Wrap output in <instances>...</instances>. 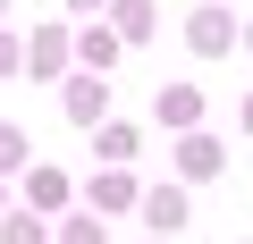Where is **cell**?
Returning <instances> with one entry per match:
<instances>
[{
  "label": "cell",
  "mask_w": 253,
  "mask_h": 244,
  "mask_svg": "<svg viewBox=\"0 0 253 244\" xmlns=\"http://www.w3.org/2000/svg\"><path fill=\"white\" fill-rule=\"evenodd\" d=\"M0 9H9V0H0Z\"/></svg>",
  "instance_id": "cell-21"
},
{
  "label": "cell",
  "mask_w": 253,
  "mask_h": 244,
  "mask_svg": "<svg viewBox=\"0 0 253 244\" xmlns=\"http://www.w3.org/2000/svg\"><path fill=\"white\" fill-rule=\"evenodd\" d=\"M135 194H144V185L126 177V169H101V177L84 185V210H93V219H110V210H135Z\"/></svg>",
  "instance_id": "cell-3"
},
{
  "label": "cell",
  "mask_w": 253,
  "mask_h": 244,
  "mask_svg": "<svg viewBox=\"0 0 253 244\" xmlns=\"http://www.w3.org/2000/svg\"><path fill=\"white\" fill-rule=\"evenodd\" d=\"M110 34L118 42H144L152 34V0H110Z\"/></svg>",
  "instance_id": "cell-10"
},
{
  "label": "cell",
  "mask_w": 253,
  "mask_h": 244,
  "mask_svg": "<svg viewBox=\"0 0 253 244\" xmlns=\"http://www.w3.org/2000/svg\"><path fill=\"white\" fill-rule=\"evenodd\" d=\"M76 9H101V0H76Z\"/></svg>",
  "instance_id": "cell-17"
},
{
  "label": "cell",
  "mask_w": 253,
  "mask_h": 244,
  "mask_svg": "<svg viewBox=\"0 0 253 244\" xmlns=\"http://www.w3.org/2000/svg\"><path fill=\"white\" fill-rule=\"evenodd\" d=\"M17 169H26V135H17V127H0V177H17Z\"/></svg>",
  "instance_id": "cell-14"
},
{
  "label": "cell",
  "mask_w": 253,
  "mask_h": 244,
  "mask_svg": "<svg viewBox=\"0 0 253 244\" xmlns=\"http://www.w3.org/2000/svg\"><path fill=\"white\" fill-rule=\"evenodd\" d=\"M186 42H194L203 59H219V51H236V17L219 9V0H203V9L186 17Z\"/></svg>",
  "instance_id": "cell-1"
},
{
  "label": "cell",
  "mask_w": 253,
  "mask_h": 244,
  "mask_svg": "<svg viewBox=\"0 0 253 244\" xmlns=\"http://www.w3.org/2000/svg\"><path fill=\"white\" fill-rule=\"evenodd\" d=\"M59 244H110V236H101V219H93V210H76V219L59 227Z\"/></svg>",
  "instance_id": "cell-13"
},
{
  "label": "cell",
  "mask_w": 253,
  "mask_h": 244,
  "mask_svg": "<svg viewBox=\"0 0 253 244\" xmlns=\"http://www.w3.org/2000/svg\"><path fill=\"white\" fill-rule=\"evenodd\" d=\"M135 210H144V227H152V236H177V227H186V194H177V185L135 194Z\"/></svg>",
  "instance_id": "cell-4"
},
{
  "label": "cell",
  "mask_w": 253,
  "mask_h": 244,
  "mask_svg": "<svg viewBox=\"0 0 253 244\" xmlns=\"http://www.w3.org/2000/svg\"><path fill=\"white\" fill-rule=\"evenodd\" d=\"M245 135H253V93H245Z\"/></svg>",
  "instance_id": "cell-16"
},
{
  "label": "cell",
  "mask_w": 253,
  "mask_h": 244,
  "mask_svg": "<svg viewBox=\"0 0 253 244\" xmlns=\"http://www.w3.org/2000/svg\"><path fill=\"white\" fill-rule=\"evenodd\" d=\"M68 118H76V127H101V118H110V76H76L68 84Z\"/></svg>",
  "instance_id": "cell-5"
},
{
  "label": "cell",
  "mask_w": 253,
  "mask_h": 244,
  "mask_svg": "<svg viewBox=\"0 0 253 244\" xmlns=\"http://www.w3.org/2000/svg\"><path fill=\"white\" fill-rule=\"evenodd\" d=\"M245 51H253V26H245Z\"/></svg>",
  "instance_id": "cell-18"
},
{
  "label": "cell",
  "mask_w": 253,
  "mask_h": 244,
  "mask_svg": "<svg viewBox=\"0 0 253 244\" xmlns=\"http://www.w3.org/2000/svg\"><path fill=\"white\" fill-rule=\"evenodd\" d=\"M118 51H126V42H118L110 26H93V34H76V59H84L93 76H110V68H118Z\"/></svg>",
  "instance_id": "cell-8"
},
{
  "label": "cell",
  "mask_w": 253,
  "mask_h": 244,
  "mask_svg": "<svg viewBox=\"0 0 253 244\" xmlns=\"http://www.w3.org/2000/svg\"><path fill=\"white\" fill-rule=\"evenodd\" d=\"M26 210H68V177L59 169H26Z\"/></svg>",
  "instance_id": "cell-9"
},
{
  "label": "cell",
  "mask_w": 253,
  "mask_h": 244,
  "mask_svg": "<svg viewBox=\"0 0 253 244\" xmlns=\"http://www.w3.org/2000/svg\"><path fill=\"white\" fill-rule=\"evenodd\" d=\"M152 118L177 127V135H194V127H203V84H161V93H152Z\"/></svg>",
  "instance_id": "cell-2"
},
{
  "label": "cell",
  "mask_w": 253,
  "mask_h": 244,
  "mask_svg": "<svg viewBox=\"0 0 253 244\" xmlns=\"http://www.w3.org/2000/svg\"><path fill=\"white\" fill-rule=\"evenodd\" d=\"M17 68H26V42H17V34H0V76H17Z\"/></svg>",
  "instance_id": "cell-15"
},
{
  "label": "cell",
  "mask_w": 253,
  "mask_h": 244,
  "mask_svg": "<svg viewBox=\"0 0 253 244\" xmlns=\"http://www.w3.org/2000/svg\"><path fill=\"white\" fill-rule=\"evenodd\" d=\"M152 244H169V236H152Z\"/></svg>",
  "instance_id": "cell-20"
},
{
  "label": "cell",
  "mask_w": 253,
  "mask_h": 244,
  "mask_svg": "<svg viewBox=\"0 0 253 244\" xmlns=\"http://www.w3.org/2000/svg\"><path fill=\"white\" fill-rule=\"evenodd\" d=\"M0 210H9V194H0Z\"/></svg>",
  "instance_id": "cell-19"
},
{
  "label": "cell",
  "mask_w": 253,
  "mask_h": 244,
  "mask_svg": "<svg viewBox=\"0 0 253 244\" xmlns=\"http://www.w3.org/2000/svg\"><path fill=\"white\" fill-rule=\"evenodd\" d=\"M59 68H68V26H42L26 42V76H59Z\"/></svg>",
  "instance_id": "cell-7"
},
{
  "label": "cell",
  "mask_w": 253,
  "mask_h": 244,
  "mask_svg": "<svg viewBox=\"0 0 253 244\" xmlns=\"http://www.w3.org/2000/svg\"><path fill=\"white\" fill-rule=\"evenodd\" d=\"M93 135H101V160H118V169H126V160L144 152V135H135V127H118V118H101Z\"/></svg>",
  "instance_id": "cell-11"
},
{
  "label": "cell",
  "mask_w": 253,
  "mask_h": 244,
  "mask_svg": "<svg viewBox=\"0 0 253 244\" xmlns=\"http://www.w3.org/2000/svg\"><path fill=\"white\" fill-rule=\"evenodd\" d=\"M219 160H228V152H219L211 135H186V143H177V177H186V185H211Z\"/></svg>",
  "instance_id": "cell-6"
},
{
  "label": "cell",
  "mask_w": 253,
  "mask_h": 244,
  "mask_svg": "<svg viewBox=\"0 0 253 244\" xmlns=\"http://www.w3.org/2000/svg\"><path fill=\"white\" fill-rule=\"evenodd\" d=\"M0 244H51L42 210H0Z\"/></svg>",
  "instance_id": "cell-12"
}]
</instances>
